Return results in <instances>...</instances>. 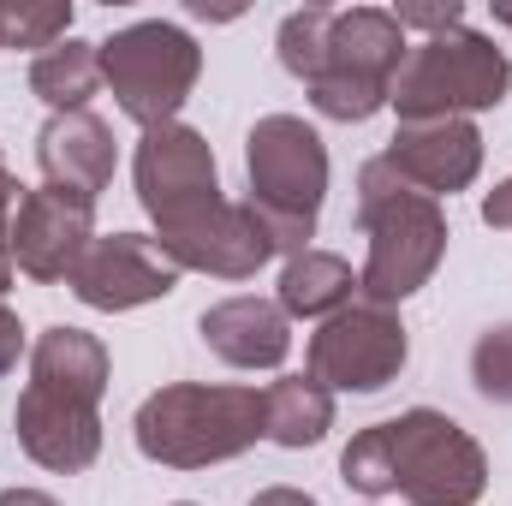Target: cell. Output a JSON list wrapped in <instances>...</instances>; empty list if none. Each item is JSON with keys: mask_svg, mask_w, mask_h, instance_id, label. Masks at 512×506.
<instances>
[{"mask_svg": "<svg viewBox=\"0 0 512 506\" xmlns=\"http://www.w3.org/2000/svg\"><path fill=\"white\" fill-rule=\"evenodd\" d=\"M483 221H489V227H507V233H512V179H501V185L483 197Z\"/></svg>", "mask_w": 512, "mask_h": 506, "instance_id": "obj_27", "label": "cell"}, {"mask_svg": "<svg viewBox=\"0 0 512 506\" xmlns=\"http://www.w3.org/2000/svg\"><path fill=\"white\" fill-rule=\"evenodd\" d=\"M512 90V60L483 30H447L405 54L387 108H399V126L417 120H471L483 108H501Z\"/></svg>", "mask_w": 512, "mask_h": 506, "instance_id": "obj_5", "label": "cell"}, {"mask_svg": "<svg viewBox=\"0 0 512 506\" xmlns=\"http://www.w3.org/2000/svg\"><path fill=\"white\" fill-rule=\"evenodd\" d=\"M328 30H334V6H304V12H286L280 24V66L292 78H316L322 72V54H328Z\"/></svg>", "mask_w": 512, "mask_h": 506, "instance_id": "obj_21", "label": "cell"}, {"mask_svg": "<svg viewBox=\"0 0 512 506\" xmlns=\"http://www.w3.org/2000/svg\"><path fill=\"white\" fill-rule=\"evenodd\" d=\"M137 453L167 471H203L239 459L262 441V393L215 381H167L131 417Z\"/></svg>", "mask_w": 512, "mask_h": 506, "instance_id": "obj_3", "label": "cell"}, {"mask_svg": "<svg viewBox=\"0 0 512 506\" xmlns=\"http://www.w3.org/2000/svg\"><path fill=\"white\" fill-rule=\"evenodd\" d=\"M251 506H316V495H304V489H286V483H280V489H262Z\"/></svg>", "mask_w": 512, "mask_h": 506, "instance_id": "obj_28", "label": "cell"}, {"mask_svg": "<svg viewBox=\"0 0 512 506\" xmlns=\"http://www.w3.org/2000/svg\"><path fill=\"white\" fill-rule=\"evenodd\" d=\"M197 328H203V346L233 370H280L292 352V316L251 292L221 298L215 310H203Z\"/></svg>", "mask_w": 512, "mask_h": 506, "instance_id": "obj_16", "label": "cell"}, {"mask_svg": "<svg viewBox=\"0 0 512 506\" xmlns=\"http://www.w3.org/2000/svg\"><path fill=\"white\" fill-rule=\"evenodd\" d=\"M155 245L167 251V262L179 274L197 268V274H215V280H251L274 256L251 203H227V197H209V203H191V209L155 221Z\"/></svg>", "mask_w": 512, "mask_h": 506, "instance_id": "obj_9", "label": "cell"}, {"mask_svg": "<svg viewBox=\"0 0 512 506\" xmlns=\"http://www.w3.org/2000/svg\"><path fill=\"white\" fill-rule=\"evenodd\" d=\"M393 18H399V30H429V36H447V30H459L465 24V6H393Z\"/></svg>", "mask_w": 512, "mask_h": 506, "instance_id": "obj_24", "label": "cell"}, {"mask_svg": "<svg viewBox=\"0 0 512 506\" xmlns=\"http://www.w3.org/2000/svg\"><path fill=\"white\" fill-rule=\"evenodd\" d=\"M340 483L382 501L405 495L411 506H477L489 489V459L477 435H465L447 411H405L393 423H370L340 453Z\"/></svg>", "mask_w": 512, "mask_h": 506, "instance_id": "obj_1", "label": "cell"}, {"mask_svg": "<svg viewBox=\"0 0 512 506\" xmlns=\"http://www.w3.org/2000/svg\"><path fill=\"white\" fill-rule=\"evenodd\" d=\"M66 30H72V6H0V42L6 48L48 54L54 42H66Z\"/></svg>", "mask_w": 512, "mask_h": 506, "instance_id": "obj_22", "label": "cell"}, {"mask_svg": "<svg viewBox=\"0 0 512 506\" xmlns=\"http://www.w3.org/2000/svg\"><path fill=\"white\" fill-rule=\"evenodd\" d=\"M382 161L423 197H453L483 173V131L471 120H417L399 126L393 143L382 149Z\"/></svg>", "mask_w": 512, "mask_h": 506, "instance_id": "obj_14", "label": "cell"}, {"mask_svg": "<svg viewBox=\"0 0 512 506\" xmlns=\"http://www.w3.org/2000/svg\"><path fill=\"white\" fill-rule=\"evenodd\" d=\"M358 227L370 239L358 292L364 304H405L411 292H423L447 256V209L423 191H411L382 155L364 161L358 173Z\"/></svg>", "mask_w": 512, "mask_h": 506, "instance_id": "obj_2", "label": "cell"}, {"mask_svg": "<svg viewBox=\"0 0 512 506\" xmlns=\"http://www.w3.org/2000/svg\"><path fill=\"white\" fill-rule=\"evenodd\" d=\"M471 381L489 405H512V322L483 328L471 346Z\"/></svg>", "mask_w": 512, "mask_h": 506, "instance_id": "obj_23", "label": "cell"}, {"mask_svg": "<svg viewBox=\"0 0 512 506\" xmlns=\"http://www.w3.org/2000/svg\"><path fill=\"white\" fill-rule=\"evenodd\" d=\"M203 78V48L173 18H137L102 42V84L143 131L173 126Z\"/></svg>", "mask_w": 512, "mask_h": 506, "instance_id": "obj_6", "label": "cell"}, {"mask_svg": "<svg viewBox=\"0 0 512 506\" xmlns=\"http://www.w3.org/2000/svg\"><path fill=\"white\" fill-rule=\"evenodd\" d=\"M405 54H411V42H405V30H399L393 12H382V6L334 12L322 72L304 84V90H310V108H316L322 120L364 126L370 114H382L387 108Z\"/></svg>", "mask_w": 512, "mask_h": 506, "instance_id": "obj_7", "label": "cell"}, {"mask_svg": "<svg viewBox=\"0 0 512 506\" xmlns=\"http://www.w3.org/2000/svg\"><path fill=\"white\" fill-rule=\"evenodd\" d=\"M0 48H6V42H0Z\"/></svg>", "mask_w": 512, "mask_h": 506, "instance_id": "obj_33", "label": "cell"}, {"mask_svg": "<svg viewBox=\"0 0 512 506\" xmlns=\"http://www.w3.org/2000/svg\"><path fill=\"white\" fill-rule=\"evenodd\" d=\"M0 506H60V501H54V495H42V489H6Z\"/></svg>", "mask_w": 512, "mask_h": 506, "instance_id": "obj_29", "label": "cell"}, {"mask_svg": "<svg viewBox=\"0 0 512 506\" xmlns=\"http://www.w3.org/2000/svg\"><path fill=\"white\" fill-rule=\"evenodd\" d=\"M405 358H411V340L399 310L364 304V298H352L310 334V376L328 393H382L387 381H399Z\"/></svg>", "mask_w": 512, "mask_h": 506, "instance_id": "obj_8", "label": "cell"}, {"mask_svg": "<svg viewBox=\"0 0 512 506\" xmlns=\"http://www.w3.org/2000/svg\"><path fill=\"white\" fill-rule=\"evenodd\" d=\"M358 298V274H352V262L334 251H298L286 256V268H280V310L286 316H304V322H328L334 310H346Z\"/></svg>", "mask_w": 512, "mask_h": 506, "instance_id": "obj_18", "label": "cell"}, {"mask_svg": "<svg viewBox=\"0 0 512 506\" xmlns=\"http://www.w3.org/2000/svg\"><path fill=\"white\" fill-rule=\"evenodd\" d=\"M12 185H18V179H12V173H6V155H0V197H6V191H12Z\"/></svg>", "mask_w": 512, "mask_h": 506, "instance_id": "obj_30", "label": "cell"}, {"mask_svg": "<svg viewBox=\"0 0 512 506\" xmlns=\"http://www.w3.org/2000/svg\"><path fill=\"white\" fill-rule=\"evenodd\" d=\"M36 161H42V179L78 203L96 209V197L114 185V167H120V149H114V131L108 120H96L90 108L84 114H54L42 137H36Z\"/></svg>", "mask_w": 512, "mask_h": 506, "instance_id": "obj_15", "label": "cell"}, {"mask_svg": "<svg viewBox=\"0 0 512 506\" xmlns=\"http://www.w3.org/2000/svg\"><path fill=\"white\" fill-rule=\"evenodd\" d=\"M96 90H102V42L66 36L30 60V96H42L54 114H84Z\"/></svg>", "mask_w": 512, "mask_h": 506, "instance_id": "obj_20", "label": "cell"}, {"mask_svg": "<svg viewBox=\"0 0 512 506\" xmlns=\"http://www.w3.org/2000/svg\"><path fill=\"white\" fill-rule=\"evenodd\" d=\"M245 173H251V215L262 221L274 256H298L316 239V215L328 197V149L316 126L298 114H268L245 137Z\"/></svg>", "mask_w": 512, "mask_h": 506, "instance_id": "obj_4", "label": "cell"}, {"mask_svg": "<svg viewBox=\"0 0 512 506\" xmlns=\"http://www.w3.org/2000/svg\"><path fill=\"white\" fill-rule=\"evenodd\" d=\"M18 352H24V322H18V310L0 304V376L18 370Z\"/></svg>", "mask_w": 512, "mask_h": 506, "instance_id": "obj_25", "label": "cell"}, {"mask_svg": "<svg viewBox=\"0 0 512 506\" xmlns=\"http://www.w3.org/2000/svg\"><path fill=\"white\" fill-rule=\"evenodd\" d=\"M66 286H72L78 304L120 316V310H137V304L167 298V292L179 286V268L167 262V251H161L155 239H143V233H108V239H96V245L84 251V262L72 268Z\"/></svg>", "mask_w": 512, "mask_h": 506, "instance_id": "obj_11", "label": "cell"}, {"mask_svg": "<svg viewBox=\"0 0 512 506\" xmlns=\"http://www.w3.org/2000/svg\"><path fill=\"white\" fill-rule=\"evenodd\" d=\"M173 506H197V501H173Z\"/></svg>", "mask_w": 512, "mask_h": 506, "instance_id": "obj_32", "label": "cell"}, {"mask_svg": "<svg viewBox=\"0 0 512 506\" xmlns=\"http://www.w3.org/2000/svg\"><path fill=\"white\" fill-rule=\"evenodd\" d=\"M90 245H96V209L90 203H78L54 185L18 191V209L6 227V251H12L18 274H30L36 286H60V280H72V268L84 262Z\"/></svg>", "mask_w": 512, "mask_h": 506, "instance_id": "obj_10", "label": "cell"}, {"mask_svg": "<svg viewBox=\"0 0 512 506\" xmlns=\"http://www.w3.org/2000/svg\"><path fill=\"white\" fill-rule=\"evenodd\" d=\"M18 447L42 465V471H90L102 459V411L78 393H60V387H42L30 381L18 393Z\"/></svg>", "mask_w": 512, "mask_h": 506, "instance_id": "obj_13", "label": "cell"}, {"mask_svg": "<svg viewBox=\"0 0 512 506\" xmlns=\"http://www.w3.org/2000/svg\"><path fill=\"white\" fill-rule=\"evenodd\" d=\"M334 429V393L316 376H280L274 387H262V435L274 447H316Z\"/></svg>", "mask_w": 512, "mask_h": 506, "instance_id": "obj_19", "label": "cell"}, {"mask_svg": "<svg viewBox=\"0 0 512 506\" xmlns=\"http://www.w3.org/2000/svg\"><path fill=\"white\" fill-rule=\"evenodd\" d=\"M495 18H501V24L512 30V6H495Z\"/></svg>", "mask_w": 512, "mask_h": 506, "instance_id": "obj_31", "label": "cell"}, {"mask_svg": "<svg viewBox=\"0 0 512 506\" xmlns=\"http://www.w3.org/2000/svg\"><path fill=\"white\" fill-rule=\"evenodd\" d=\"M108 346L96 340V334H84V328H42L36 334V346H30V381H42V387H60V393H78V399H90V405H102V393H108Z\"/></svg>", "mask_w": 512, "mask_h": 506, "instance_id": "obj_17", "label": "cell"}, {"mask_svg": "<svg viewBox=\"0 0 512 506\" xmlns=\"http://www.w3.org/2000/svg\"><path fill=\"white\" fill-rule=\"evenodd\" d=\"M131 173H137V203L149 209V221H167V215H179L191 203L221 197V167H215L209 137L179 126V120L143 131Z\"/></svg>", "mask_w": 512, "mask_h": 506, "instance_id": "obj_12", "label": "cell"}, {"mask_svg": "<svg viewBox=\"0 0 512 506\" xmlns=\"http://www.w3.org/2000/svg\"><path fill=\"white\" fill-rule=\"evenodd\" d=\"M18 191H24V185H12V191L0 197V292L12 286V251H6V227H12V209H18Z\"/></svg>", "mask_w": 512, "mask_h": 506, "instance_id": "obj_26", "label": "cell"}]
</instances>
